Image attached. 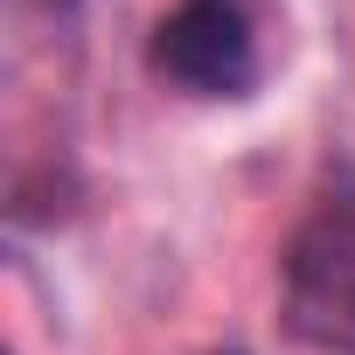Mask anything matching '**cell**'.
<instances>
[{"label": "cell", "mask_w": 355, "mask_h": 355, "mask_svg": "<svg viewBox=\"0 0 355 355\" xmlns=\"http://www.w3.org/2000/svg\"><path fill=\"white\" fill-rule=\"evenodd\" d=\"M146 63L182 98H244L258 84V35L237 0H182L160 15Z\"/></svg>", "instance_id": "2"}, {"label": "cell", "mask_w": 355, "mask_h": 355, "mask_svg": "<svg viewBox=\"0 0 355 355\" xmlns=\"http://www.w3.org/2000/svg\"><path fill=\"white\" fill-rule=\"evenodd\" d=\"M286 334L313 355H355V182L320 196L279 258Z\"/></svg>", "instance_id": "1"}]
</instances>
